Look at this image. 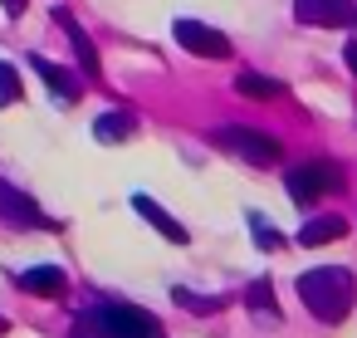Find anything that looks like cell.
<instances>
[{
    "label": "cell",
    "instance_id": "cell-1",
    "mask_svg": "<svg viewBox=\"0 0 357 338\" xmlns=\"http://www.w3.org/2000/svg\"><path fill=\"white\" fill-rule=\"evenodd\" d=\"M298 299L308 304L313 318L337 323V318H347V309H352V274H347L342 265H318V270L298 274Z\"/></svg>",
    "mask_w": 357,
    "mask_h": 338
},
{
    "label": "cell",
    "instance_id": "cell-2",
    "mask_svg": "<svg viewBox=\"0 0 357 338\" xmlns=\"http://www.w3.org/2000/svg\"><path fill=\"white\" fill-rule=\"evenodd\" d=\"M284 186H289V201L294 206H313L318 196L342 191V172L333 162H298V167H289Z\"/></svg>",
    "mask_w": 357,
    "mask_h": 338
},
{
    "label": "cell",
    "instance_id": "cell-3",
    "mask_svg": "<svg viewBox=\"0 0 357 338\" xmlns=\"http://www.w3.org/2000/svg\"><path fill=\"white\" fill-rule=\"evenodd\" d=\"M215 142H220L225 152H235L240 162H250V167H279V157H284V147H279L274 138H264V133H255V128H240V123H225V128L215 133Z\"/></svg>",
    "mask_w": 357,
    "mask_h": 338
},
{
    "label": "cell",
    "instance_id": "cell-4",
    "mask_svg": "<svg viewBox=\"0 0 357 338\" xmlns=\"http://www.w3.org/2000/svg\"><path fill=\"white\" fill-rule=\"evenodd\" d=\"M172 35H176L181 50H191V54H201V59H230V40H225L220 30L201 25V20H176Z\"/></svg>",
    "mask_w": 357,
    "mask_h": 338
},
{
    "label": "cell",
    "instance_id": "cell-5",
    "mask_svg": "<svg viewBox=\"0 0 357 338\" xmlns=\"http://www.w3.org/2000/svg\"><path fill=\"white\" fill-rule=\"evenodd\" d=\"M98 323H103L108 338H152V333H157V318H152L147 309H132V304H113V309H103Z\"/></svg>",
    "mask_w": 357,
    "mask_h": 338
},
{
    "label": "cell",
    "instance_id": "cell-6",
    "mask_svg": "<svg viewBox=\"0 0 357 338\" xmlns=\"http://www.w3.org/2000/svg\"><path fill=\"white\" fill-rule=\"evenodd\" d=\"M132 211H137V216H142V221H147L152 230H162V235H167L172 245H186V240H191V235H186V226H181L176 216H167V211H162V206H157V201H152L147 191H137V196H132Z\"/></svg>",
    "mask_w": 357,
    "mask_h": 338
},
{
    "label": "cell",
    "instance_id": "cell-7",
    "mask_svg": "<svg viewBox=\"0 0 357 338\" xmlns=\"http://www.w3.org/2000/svg\"><path fill=\"white\" fill-rule=\"evenodd\" d=\"M294 15L303 25H347L352 0H294Z\"/></svg>",
    "mask_w": 357,
    "mask_h": 338
},
{
    "label": "cell",
    "instance_id": "cell-8",
    "mask_svg": "<svg viewBox=\"0 0 357 338\" xmlns=\"http://www.w3.org/2000/svg\"><path fill=\"white\" fill-rule=\"evenodd\" d=\"M0 216H6L10 226H50V221H45V211H40L25 191L6 186V182H0Z\"/></svg>",
    "mask_w": 357,
    "mask_h": 338
},
{
    "label": "cell",
    "instance_id": "cell-9",
    "mask_svg": "<svg viewBox=\"0 0 357 338\" xmlns=\"http://www.w3.org/2000/svg\"><path fill=\"white\" fill-rule=\"evenodd\" d=\"M54 20H59V30L69 35V45H74V54H79V64H84V74L98 79V50H93V40L79 30V20H74L69 10H54Z\"/></svg>",
    "mask_w": 357,
    "mask_h": 338
},
{
    "label": "cell",
    "instance_id": "cell-10",
    "mask_svg": "<svg viewBox=\"0 0 357 338\" xmlns=\"http://www.w3.org/2000/svg\"><path fill=\"white\" fill-rule=\"evenodd\" d=\"M30 64H35V74H40L45 84H50V94H59L64 103H74V98L84 94V89H79V79H74L69 69H59V64H50V59H40V54H35Z\"/></svg>",
    "mask_w": 357,
    "mask_h": 338
},
{
    "label": "cell",
    "instance_id": "cell-11",
    "mask_svg": "<svg viewBox=\"0 0 357 338\" xmlns=\"http://www.w3.org/2000/svg\"><path fill=\"white\" fill-rule=\"evenodd\" d=\"M342 230H347V221H342V216H313V221L298 230V245H308V250H313V245H328V240H337Z\"/></svg>",
    "mask_w": 357,
    "mask_h": 338
},
{
    "label": "cell",
    "instance_id": "cell-12",
    "mask_svg": "<svg viewBox=\"0 0 357 338\" xmlns=\"http://www.w3.org/2000/svg\"><path fill=\"white\" fill-rule=\"evenodd\" d=\"M20 284H25L30 294L54 299V294L64 289V270H59V265H35V270H25V274H20Z\"/></svg>",
    "mask_w": 357,
    "mask_h": 338
},
{
    "label": "cell",
    "instance_id": "cell-13",
    "mask_svg": "<svg viewBox=\"0 0 357 338\" xmlns=\"http://www.w3.org/2000/svg\"><path fill=\"white\" fill-rule=\"evenodd\" d=\"M279 79H269V74H255V69H245L240 79H235V94H245V98H279Z\"/></svg>",
    "mask_w": 357,
    "mask_h": 338
},
{
    "label": "cell",
    "instance_id": "cell-14",
    "mask_svg": "<svg viewBox=\"0 0 357 338\" xmlns=\"http://www.w3.org/2000/svg\"><path fill=\"white\" fill-rule=\"evenodd\" d=\"M93 138H98V142H128V138H132V118H128V113H103V118L93 123Z\"/></svg>",
    "mask_w": 357,
    "mask_h": 338
},
{
    "label": "cell",
    "instance_id": "cell-15",
    "mask_svg": "<svg viewBox=\"0 0 357 338\" xmlns=\"http://www.w3.org/2000/svg\"><path fill=\"white\" fill-rule=\"evenodd\" d=\"M245 304H250L255 314H264L269 323L279 318V304H274V294H269V279H255V284L245 289Z\"/></svg>",
    "mask_w": 357,
    "mask_h": 338
},
{
    "label": "cell",
    "instance_id": "cell-16",
    "mask_svg": "<svg viewBox=\"0 0 357 338\" xmlns=\"http://www.w3.org/2000/svg\"><path fill=\"white\" fill-rule=\"evenodd\" d=\"M250 226H255V235H259V245H264V250H279V245H284V240H279V230H274L264 216H255V211H250Z\"/></svg>",
    "mask_w": 357,
    "mask_h": 338
},
{
    "label": "cell",
    "instance_id": "cell-17",
    "mask_svg": "<svg viewBox=\"0 0 357 338\" xmlns=\"http://www.w3.org/2000/svg\"><path fill=\"white\" fill-rule=\"evenodd\" d=\"M0 98H20V74L0 59Z\"/></svg>",
    "mask_w": 357,
    "mask_h": 338
},
{
    "label": "cell",
    "instance_id": "cell-18",
    "mask_svg": "<svg viewBox=\"0 0 357 338\" xmlns=\"http://www.w3.org/2000/svg\"><path fill=\"white\" fill-rule=\"evenodd\" d=\"M176 304H186V309H196V314H215V309H220V299H201V294H186V289H176Z\"/></svg>",
    "mask_w": 357,
    "mask_h": 338
},
{
    "label": "cell",
    "instance_id": "cell-19",
    "mask_svg": "<svg viewBox=\"0 0 357 338\" xmlns=\"http://www.w3.org/2000/svg\"><path fill=\"white\" fill-rule=\"evenodd\" d=\"M74 338H103V323H98V314H84L79 318V333Z\"/></svg>",
    "mask_w": 357,
    "mask_h": 338
},
{
    "label": "cell",
    "instance_id": "cell-20",
    "mask_svg": "<svg viewBox=\"0 0 357 338\" xmlns=\"http://www.w3.org/2000/svg\"><path fill=\"white\" fill-rule=\"evenodd\" d=\"M342 59H347V69L357 74V40H347V50H342Z\"/></svg>",
    "mask_w": 357,
    "mask_h": 338
},
{
    "label": "cell",
    "instance_id": "cell-21",
    "mask_svg": "<svg viewBox=\"0 0 357 338\" xmlns=\"http://www.w3.org/2000/svg\"><path fill=\"white\" fill-rule=\"evenodd\" d=\"M0 6H6L10 15H25V0H0Z\"/></svg>",
    "mask_w": 357,
    "mask_h": 338
},
{
    "label": "cell",
    "instance_id": "cell-22",
    "mask_svg": "<svg viewBox=\"0 0 357 338\" xmlns=\"http://www.w3.org/2000/svg\"><path fill=\"white\" fill-rule=\"evenodd\" d=\"M347 25H357V6H352V15H347Z\"/></svg>",
    "mask_w": 357,
    "mask_h": 338
}]
</instances>
